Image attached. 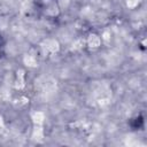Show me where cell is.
<instances>
[{
	"mask_svg": "<svg viewBox=\"0 0 147 147\" xmlns=\"http://www.w3.org/2000/svg\"><path fill=\"white\" fill-rule=\"evenodd\" d=\"M139 2H140V0H126V6L130 9H134L139 5Z\"/></svg>",
	"mask_w": 147,
	"mask_h": 147,
	"instance_id": "obj_9",
	"label": "cell"
},
{
	"mask_svg": "<svg viewBox=\"0 0 147 147\" xmlns=\"http://www.w3.org/2000/svg\"><path fill=\"white\" fill-rule=\"evenodd\" d=\"M23 63L28 67V68H37L38 65V60L34 55L32 54H24L23 56Z\"/></svg>",
	"mask_w": 147,
	"mask_h": 147,
	"instance_id": "obj_5",
	"label": "cell"
},
{
	"mask_svg": "<svg viewBox=\"0 0 147 147\" xmlns=\"http://www.w3.org/2000/svg\"><path fill=\"white\" fill-rule=\"evenodd\" d=\"M33 125H42L45 121V114L42 111H34L31 116Z\"/></svg>",
	"mask_w": 147,
	"mask_h": 147,
	"instance_id": "obj_7",
	"label": "cell"
},
{
	"mask_svg": "<svg viewBox=\"0 0 147 147\" xmlns=\"http://www.w3.org/2000/svg\"><path fill=\"white\" fill-rule=\"evenodd\" d=\"M0 129H5V123H3L2 116H0Z\"/></svg>",
	"mask_w": 147,
	"mask_h": 147,
	"instance_id": "obj_11",
	"label": "cell"
},
{
	"mask_svg": "<svg viewBox=\"0 0 147 147\" xmlns=\"http://www.w3.org/2000/svg\"><path fill=\"white\" fill-rule=\"evenodd\" d=\"M102 44V40H101V37L98 34V33H90L85 40V45L90 48V49H98Z\"/></svg>",
	"mask_w": 147,
	"mask_h": 147,
	"instance_id": "obj_3",
	"label": "cell"
},
{
	"mask_svg": "<svg viewBox=\"0 0 147 147\" xmlns=\"http://www.w3.org/2000/svg\"><path fill=\"white\" fill-rule=\"evenodd\" d=\"M44 11L49 17H57L60 15V8L56 0H42Z\"/></svg>",
	"mask_w": 147,
	"mask_h": 147,
	"instance_id": "obj_2",
	"label": "cell"
},
{
	"mask_svg": "<svg viewBox=\"0 0 147 147\" xmlns=\"http://www.w3.org/2000/svg\"><path fill=\"white\" fill-rule=\"evenodd\" d=\"M32 139L36 141H42L44 140V129L42 125H34L32 131Z\"/></svg>",
	"mask_w": 147,
	"mask_h": 147,
	"instance_id": "obj_6",
	"label": "cell"
},
{
	"mask_svg": "<svg viewBox=\"0 0 147 147\" xmlns=\"http://www.w3.org/2000/svg\"><path fill=\"white\" fill-rule=\"evenodd\" d=\"M100 37H101V40L108 41V40L110 39V32H109V31H105V32H103V34H102V36H100Z\"/></svg>",
	"mask_w": 147,
	"mask_h": 147,
	"instance_id": "obj_10",
	"label": "cell"
},
{
	"mask_svg": "<svg viewBox=\"0 0 147 147\" xmlns=\"http://www.w3.org/2000/svg\"><path fill=\"white\" fill-rule=\"evenodd\" d=\"M16 90H23L25 87V71L23 69H17L15 75V84Z\"/></svg>",
	"mask_w": 147,
	"mask_h": 147,
	"instance_id": "obj_4",
	"label": "cell"
},
{
	"mask_svg": "<svg viewBox=\"0 0 147 147\" xmlns=\"http://www.w3.org/2000/svg\"><path fill=\"white\" fill-rule=\"evenodd\" d=\"M84 46H85V40L82 39V38L75 40L74 44H72V48H74V49H82Z\"/></svg>",
	"mask_w": 147,
	"mask_h": 147,
	"instance_id": "obj_8",
	"label": "cell"
},
{
	"mask_svg": "<svg viewBox=\"0 0 147 147\" xmlns=\"http://www.w3.org/2000/svg\"><path fill=\"white\" fill-rule=\"evenodd\" d=\"M40 48L44 54H47V55H53V54H56L60 52V42L57 39H54V38H47L45 40H42L40 42Z\"/></svg>",
	"mask_w": 147,
	"mask_h": 147,
	"instance_id": "obj_1",
	"label": "cell"
}]
</instances>
